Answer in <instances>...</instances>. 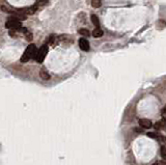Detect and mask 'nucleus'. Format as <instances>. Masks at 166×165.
I'll list each match as a JSON object with an SVG mask.
<instances>
[{"mask_svg": "<svg viewBox=\"0 0 166 165\" xmlns=\"http://www.w3.org/2000/svg\"><path fill=\"white\" fill-rule=\"evenodd\" d=\"M36 53H37V49H36V45L30 44L26 48V50L24 51L23 55L21 56V62H27V61L29 59H31L32 57L36 58Z\"/></svg>", "mask_w": 166, "mask_h": 165, "instance_id": "f257e3e1", "label": "nucleus"}, {"mask_svg": "<svg viewBox=\"0 0 166 165\" xmlns=\"http://www.w3.org/2000/svg\"><path fill=\"white\" fill-rule=\"evenodd\" d=\"M161 154H162L163 158H166V148L164 147L161 148Z\"/></svg>", "mask_w": 166, "mask_h": 165, "instance_id": "4468645a", "label": "nucleus"}, {"mask_svg": "<svg viewBox=\"0 0 166 165\" xmlns=\"http://www.w3.org/2000/svg\"><path fill=\"white\" fill-rule=\"evenodd\" d=\"M157 165H166V162L165 161H160V162H158Z\"/></svg>", "mask_w": 166, "mask_h": 165, "instance_id": "dca6fc26", "label": "nucleus"}, {"mask_svg": "<svg viewBox=\"0 0 166 165\" xmlns=\"http://www.w3.org/2000/svg\"><path fill=\"white\" fill-rule=\"evenodd\" d=\"M146 135L151 138H154V139H162V136L160 134H155V133H148Z\"/></svg>", "mask_w": 166, "mask_h": 165, "instance_id": "f8f14e48", "label": "nucleus"}, {"mask_svg": "<svg viewBox=\"0 0 166 165\" xmlns=\"http://www.w3.org/2000/svg\"><path fill=\"white\" fill-rule=\"evenodd\" d=\"M162 116L164 117V119H166V107L163 108V110H162Z\"/></svg>", "mask_w": 166, "mask_h": 165, "instance_id": "2eb2a0df", "label": "nucleus"}, {"mask_svg": "<svg viewBox=\"0 0 166 165\" xmlns=\"http://www.w3.org/2000/svg\"><path fill=\"white\" fill-rule=\"evenodd\" d=\"M103 34H104V32H103V30L101 28H95V30L92 31V35L93 37H101L103 36Z\"/></svg>", "mask_w": 166, "mask_h": 165, "instance_id": "6e6552de", "label": "nucleus"}, {"mask_svg": "<svg viewBox=\"0 0 166 165\" xmlns=\"http://www.w3.org/2000/svg\"><path fill=\"white\" fill-rule=\"evenodd\" d=\"M39 76H41V78L44 79V80H49V79H50V75H49V73L47 72L45 69L39 71Z\"/></svg>", "mask_w": 166, "mask_h": 165, "instance_id": "0eeeda50", "label": "nucleus"}, {"mask_svg": "<svg viewBox=\"0 0 166 165\" xmlns=\"http://www.w3.org/2000/svg\"><path fill=\"white\" fill-rule=\"evenodd\" d=\"M79 33H80L81 35H83V36H89V35H90L89 31H88L87 29H85V28L79 29Z\"/></svg>", "mask_w": 166, "mask_h": 165, "instance_id": "9b49d317", "label": "nucleus"}, {"mask_svg": "<svg viewBox=\"0 0 166 165\" xmlns=\"http://www.w3.org/2000/svg\"><path fill=\"white\" fill-rule=\"evenodd\" d=\"M92 5L95 8H99L102 5V0H92Z\"/></svg>", "mask_w": 166, "mask_h": 165, "instance_id": "9d476101", "label": "nucleus"}, {"mask_svg": "<svg viewBox=\"0 0 166 165\" xmlns=\"http://www.w3.org/2000/svg\"><path fill=\"white\" fill-rule=\"evenodd\" d=\"M48 3V0H37L36 2V5L39 8V6H44Z\"/></svg>", "mask_w": 166, "mask_h": 165, "instance_id": "ddd939ff", "label": "nucleus"}, {"mask_svg": "<svg viewBox=\"0 0 166 165\" xmlns=\"http://www.w3.org/2000/svg\"><path fill=\"white\" fill-rule=\"evenodd\" d=\"M138 122H139V126H141L142 128H151V127L153 126V122L148 119H140Z\"/></svg>", "mask_w": 166, "mask_h": 165, "instance_id": "39448f33", "label": "nucleus"}, {"mask_svg": "<svg viewBox=\"0 0 166 165\" xmlns=\"http://www.w3.org/2000/svg\"><path fill=\"white\" fill-rule=\"evenodd\" d=\"M79 47H80L81 50L86 51V52H87V51L89 50V43H88V41L86 39L81 37V39L79 40Z\"/></svg>", "mask_w": 166, "mask_h": 165, "instance_id": "20e7f679", "label": "nucleus"}, {"mask_svg": "<svg viewBox=\"0 0 166 165\" xmlns=\"http://www.w3.org/2000/svg\"><path fill=\"white\" fill-rule=\"evenodd\" d=\"M5 27L11 30H18V29H20V28H22V25H21V22L19 20L9 19L8 21H6Z\"/></svg>", "mask_w": 166, "mask_h": 165, "instance_id": "7ed1b4c3", "label": "nucleus"}, {"mask_svg": "<svg viewBox=\"0 0 166 165\" xmlns=\"http://www.w3.org/2000/svg\"><path fill=\"white\" fill-rule=\"evenodd\" d=\"M92 24L96 26V28H99V27H100V21H99V18H98L96 15H92Z\"/></svg>", "mask_w": 166, "mask_h": 165, "instance_id": "1a4fd4ad", "label": "nucleus"}, {"mask_svg": "<svg viewBox=\"0 0 166 165\" xmlns=\"http://www.w3.org/2000/svg\"><path fill=\"white\" fill-rule=\"evenodd\" d=\"M47 53H48V46L47 45H43L41 48L37 50V53H36V60L37 62H43L44 59H45Z\"/></svg>", "mask_w": 166, "mask_h": 165, "instance_id": "f03ea898", "label": "nucleus"}, {"mask_svg": "<svg viewBox=\"0 0 166 165\" xmlns=\"http://www.w3.org/2000/svg\"><path fill=\"white\" fill-rule=\"evenodd\" d=\"M155 128H156V130H163V129H165L166 128V119H162V121H160V122H156V125H155Z\"/></svg>", "mask_w": 166, "mask_h": 165, "instance_id": "423d86ee", "label": "nucleus"}]
</instances>
